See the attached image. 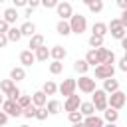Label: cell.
<instances>
[{
  "mask_svg": "<svg viewBox=\"0 0 127 127\" xmlns=\"http://www.w3.org/2000/svg\"><path fill=\"white\" fill-rule=\"evenodd\" d=\"M73 127H85V123L81 121V123H73Z\"/></svg>",
  "mask_w": 127,
  "mask_h": 127,
  "instance_id": "681fc988",
  "label": "cell"
},
{
  "mask_svg": "<svg viewBox=\"0 0 127 127\" xmlns=\"http://www.w3.org/2000/svg\"><path fill=\"white\" fill-rule=\"evenodd\" d=\"M58 0H42V6L44 8H58Z\"/></svg>",
  "mask_w": 127,
  "mask_h": 127,
  "instance_id": "ab89813d",
  "label": "cell"
},
{
  "mask_svg": "<svg viewBox=\"0 0 127 127\" xmlns=\"http://www.w3.org/2000/svg\"><path fill=\"white\" fill-rule=\"evenodd\" d=\"M18 103H20L22 107H28V105H32L34 101H32V95H20V99H18Z\"/></svg>",
  "mask_w": 127,
  "mask_h": 127,
  "instance_id": "8d00e7d4",
  "label": "cell"
},
{
  "mask_svg": "<svg viewBox=\"0 0 127 127\" xmlns=\"http://www.w3.org/2000/svg\"><path fill=\"white\" fill-rule=\"evenodd\" d=\"M87 8H89L93 14H97V12H101V10H103V0H93L91 4H87Z\"/></svg>",
  "mask_w": 127,
  "mask_h": 127,
  "instance_id": "e575fe53",
  "label": "cell"
},
{
  "mask_svg": "<svg viewBox=\"0 0 127 127\" xmlns=\"http://www.w3.org/2000/svg\"><path fill=\"white\" fill-rule=\"evenodd\" d=\"M8 117H10V115H8L6 111H0V125H6V123H8Z\"/></svg>",
  "mask_w": 127,
  "mask_h": 127,
  "instance_id": "ee69618b",
  "label": "cell"
},
{
  "mask_svg": "<svg viewBox=\"0 0 127 127\" xmlns=\"http://www.w3.org/2000/svg\"><path fill=\"white\" fill-rule=\"evenodd\" d=\"M77 87H79V91H83V93H93V91H95V77L81 75V77L77 79Z\"/></svg>",
  "mask_w": 127,
  "mask_h": 127,
  "instance_id": "5b68a950",
  "label": "cell"
},
{
  "mask_svg": "<svg viewBox=\"0 0 127 127\" xmlns=\"http://www.w3.org/2000/svg\"><path fill=\"white\" fill-rule=\"evenodd\" d=\"M10 77H12L14 81H22V79L26 77V69H24V65L12 67V69H10Z\"/></svg>",
  "mask_w": 127,
  "mask_h": 127,
  "instance_id": "ac0fdd59",
  "label": "cell"
},
{
  "mask_svg": "<svg viewBox=\"0 0 127 127\" xmlns=\"http://www.w3.org/2000/svg\"><path fill=\"white\" fill-rule=\"evenodd\" d=\"M32 12H34V8H32V6H28V8L24 10V18H30V16H32Z\"/></svg>",
  "mask_w": 127,
  "mask_h": 127,
  "instance_id": "7dc6e473",
  "label": "cell"
},
{
  "mask_svg": "<svg viewBox=\"0 0 127 127\" xmlns=\"http://www.w3.org/2000/svg\"><path fill=\"white\" fill-rule=\"evenodd\" d=\"M67 117H69V121H71V123H81L85 115H83V113L77 109V111H69V115H67Z\"/></svg>",
  "mask_w": 127,
  "mask_h": 127,
  "instance_id": "836d02e7",
  "label": "cell"
},
{
  "mask_svg": "<svg viewBox=\"0 0 127 127\" xmlns=\"http://www.w3.org/2000/svg\"><path fill=\"white\" fill-rule=\"evenodd\" d=\"M115 4H117L121 10H127V0H115Z\"/></svg>",
  "mask_w": 127,
  "mask_h": 127,
  "instance_id": "f6af8a7d",
  "label": "cell"
},
{
  "mask_svg": "<svg viewBox=\"0 0 127 127\" xmlns=\"http://www.w3.org/2000/svg\"><path fill=\"white\" fill-rule=\"evenodd\" d=\"M48 115H50V109H48V105H44V107H38V113H36V119H40V121H44V119H48Z\"/></svg>",
  "mask_w": 127,
  "mask_h": 127,
  "instance_id": "d590c367",
  "label": "cell"
},
{
  "mask_svg": "<svg viewBox=\"0 0 127 127\" xmlns=\"http://www.w3.org/2000/svg\"><path fill=\"white\" fill-rule=\"evenodd\" d=\"M42 46H44V36H42V34H34V36L30 38V44H28V48L36 52V50H38V48H42Z\"/></svg>",
  "mask_w": 127,
  "mask_h": 127,
  "instance_id": "2e32d148",
  "label": "cell"
},
{
  "mask_svg": "<svg viewBox=\"0 0 127 127\" xmlns=\"http://www.w3.org/2000/svg\"><path fill=\"white\" fill-rule=\"evenodd\" d=\"M24 34H22V30L20 28H10V32H8V38H10V42H20V38H22Z\"/></svg>",
  "mask_w": 127,
  "mask_h": 127,
  "instance_id": "f1b7e54d",
  "label": "cell"
},
{
  "mask_svg": "<svg viewBox=\"0 0 127 127\" xmlns=\"http://www.w3.org/2000/svg\"><path fill=\"white\" fill-rule=\"evenodd\" d=\"M83 123H85V127H103V125H105L103 119L97 117V115H89V117H85Z\"/></svg>",
  "mask_w": 127,
  "mask_h": 127,
  "instance_id": "d6986e66",
  "label": "cell"
},
{
  "mask_svg": "<svg viewBox=\"0 0 127 127\" xmlns=\"http://www.w3.org/2000/svg\"><path fill=\"white\" fill-rule=\"evenodd\" d=\"M2 111H6L10 117H20V115L24 113V107H22L18 101H14V99H6V101L2 103Z\"/></svg>",
  "mask_w": 127,
  "mask_h": 127,
  "instance_id": "3957f363",
  "label": "cell"
},
{
  "mask_svg": "<svg viewBox=\"0 0 127 127\" xmlns=\"http://www.w3.org/2000/svg\"><path fill=\"white\" fill-rule=\"evenodd\" d=\"M97 107V111H105L109 107V93L105 89H95L93 91V99H91Z\"/></svg>",
  "mask_w": 127,
  "mask_h": 127,
  "instance_id": "6da1fadb",
  "label": "cell"
},
{
  "mask_svg": "<svg viewBox=\"0 0 127 127\" xmlns=\"http://www.w3.org/2000/svg\"><path fill=\"white\" fill-rule=\"evenodd\" d=\"M56 10H58V16H60L62 20H69V18L73 16V8H71V4H69V2H65V0H64V2H60Z\"/></svg>",
  "mask_w": 127,
  "mask_h": 127,
  "instance_id": "ba28073f",
  "label": "cell"
},
{
  "mask_svg": "<svg viewBox=\"0 0 127 127\" xmlns=\"http://www.w3.org/2000/svg\"><path fill=\"white\" fill-rule=\"evenodd\" d=\"M20 95H22V91H20L18 87H14V89L8 93V99H14V101H18V99H20Z\"/></svg>",
  "mask_w": 127,
  "mask_h": 127,
  "instance_id": "f35d334b",
  "label": "cell"
},
{
  "mask_svg": "<svg viewBox=\"0 0 127 127\" xmlns=\"http://www.w3.org/2000/svg\"><path fill=\"white\" fill-rule=\"evenodd\" d=\"M14 2V8H22V6H30L28 0H12Z\"/></svg>",
  "mask_w": 127,
  "mask_h": 127,
  "instance_id": "7bdbcfd3",
  "label": "cell"
},
{
  "mask_svg": "<svg viewBox=\"0 0 127 127\" xmlns=\"http://www.w3.org/2000/svg\"><path fill=\"white\" fill-rule=\"evenodd\" d=\"M125 30H127L125 26H119V28H113V30H109V32H111V36H113L115 40H123V38H125Z\"/></svg>",
  "mask_w": 127,
  "mask_h": 127,
  "instance_id": "1f68e13d",
  "label": "cell"
},
{
  "mask_svg": "<svg viewBox=\"0 0 127 127\" xmlns=\"http://www.w3.org/2000/svg\"><path fill=\"white\" fill-rule=\"evenodd\" d=\"M42 89H44L48 95H54L56 91H60V87H58V85H56V81H52V79H48V81L42 85Z\"/></svg>",
  "mask_w": 127,
  "mask_h": 127,
  "instance_id": "4316f807",
  "label": "cell"
},
{
  "mask_svg": "<svg viewBox=\"0 0 127 127\" xmlns=\"http://www.w3.org/2000/svg\"><path fill=\"white\" fill-rule=\"evenodd\" d=\"M103 127H117V125H115V123H105Z\"/></svg>",
  "mask_w": 127,
  "mask_h": 127,
  "instance_id": "f907efd6",
  "label": "cell"
},
{
  "mask_svg": "<svg viewBox=\"0 0 127 127\" xmlns=\"http://www.w3.org/2000/svg\"><path fill=\"white\" fill-rule=\"evenodd\" d=\"M79 111H81L85 117H89V115H95L97 107H95V103H93V101H81V107H79Z\"/></svg>",
  "mask_w": 127,
  "mask_h": 127,
  "instance_id": "4fadbf2b",
  "label": "cell"
},
{
  "mask_svg": "<svg viewBox=\"0 0 127 127\" xmlns=\"http://www.w3.org/2000/svg\"><path fill=\"white\" fill-rule=\"evenodd\" d=\"M103 89H105L107 93H113V91L119 89V81H117L115 77H107V79H103Z\"/></svg>",
  "mask_w": 127,
  "mask_h": 127,
  "instance_id": "9a60e30c",
  "label": "cell"
},
{
  "mask_svg": "<svg viewBox=\"0 0 127 127\" xmlns=\"http://www.w3.org/2000/svg\"><path fill=\"white\" fill-rule=\"evenodd\" d=\"M119 69H121V71H127V54L119 60Z\"/></svg>",
  "mask_w": 127,
  "mask_h": 127,
  "instance_id": "60d3db41",
  "label": "cell"
},
{
  "mask_svg": "<svg viewBox=\"0 0 127 127\" xmlns=\"http://www.w3.org/2000/svg\"><path fill=\"white\" fill-rule=\"evenodd\" d=\"M65 56H67V52H65L64 46H54V48H52V58H54V60H60V62H62Z\"/></svg>",
  "mask_w": 127,
  "mask_h": 127,
  "instance_id": "603a6c76",
  "label": "cell"
},
{
  "mask_svg": "<svg viewBox=\"0 0 127 127\" xmlns=\"http://www.w3.org/2000/svg\"><path fill=\"white\" fill-rule=\"evenodd\" d=\"M28 2H30V6H32V8H36V6H40V4H42V0H28Z\"/></svg>",
  "mask_w": 127,
  "mask_h": 127,
  "instance_id": "c3c4849f",
  "label": "cell"
},
{
  "mask_svg": "<svg viewBox=\"0 0 127 127\" xmlns=\"http://www.w3.org/2000/svg\"><path fill=\"white\" fill-rule=\"evenodd\" d=\"M10 42V38H8V34H0V48H6V44Z\"/></svg>",
  "mask_w": 127,
  "mask_h": 127,
  "instance_id": "b9f144b4",
  "label": "cell"
},
{
  "mask_svg": "<svg viewBox=\"0 0 127 127\" xmlns=\"http://www.w3.org/2000/svg\"><path fill=\"white\" fill-rule=\"evenodd\" d=\"M36 113H38V105H34V103H32V105L24 107V113H22V115H24L26 119H32V117H36Z\"/></svg>",
  "mask_w": 127,
  "mask_h": 127,
  "instance_id": "4dcf8cb0",
  "label": "cell"
},
{
  "mask_svg": "<svg viewBox=\"0 0 127 127\" xmlns=\"http://www.w3.org/2000/svg\"><path fill=\"white\" fill-rule=\"evenodd\" d=\"M103 119H105L107 123H115V121L119 119V109H115V107H107V109L103 111Z\"/></svg>",
  "mask_w": 127,
  "mask_h": 127,
  "instance_id": "5bb4252c",
  "label": "cell"
},
{
  "mask_svg": "<svg viewBox=\"0 0 127 127\" xmlns=\"http://www.w3.org/2000/svg\"><path fill=\"white\" fill-rule=\"evenodd\" d=\"M121 24L127 28V10H123V12H121Z\"/></svg>",
  "mask_w": 127,
  "mask_h": 127,
  "instance_id": "bcb514c9",
  "label": "cell"
},
{
  "mask_svg": "<svg viewBox=\"0 0 127 127\" xmlns=\"http://www.w3.org/2000/svg\"><path fill=\"white\" fill-rule=\"evenodd\" d=\"M36 62V52L34 50H24L20 52V64L22 65H32Z\"/></svg>",
  "mask_w": 127,
  "mask_h": 127,
  "instance_id": "30bf717a",
  "label": "cell"
},
{
  "mask_svg": "<svg viewBox=\"0 0 127 127\" xmlns=\"http://www.w3.org/2000/svg\"><path fill=\"white\" fill-rule=\"evenodd\" d=\"M91 30H93V34H97V36H105V34L109 32V24H103V22H95Z\"/></svg>",
  "mask_w": 127,
  "mask_h": 127,
  "instance_id": "7402d4cb",
  "label": "cell"
},
{
  "mask_svg": "<svg viewBox=\"0 0 127 127\" xmlns=\"http://www.w3.org/2000/svg\"><path fill=\"white\" fill-rule=\"evenodd\" d=\"M81 2H83V4H91L93 0H81Z\"/></svg>",
  "mask_w": 127,
  "mask_h": 127,
  "instance_id": "816d5d0a",
  "label": "cell"
},
{
  "mask_svg": "<svg viewBox=\"0 0 127 127\" xmlns=\"http://www.w3.org/2000/svg\"><path fill=\"white\" fill-rule=\"evenodd\" d=\"M56 32H58L60 36H69V34H73V32H71V24H69L67 20H60V22L56 24Z\"/></svg>",
  "mask_w": 127,
  "mask_h": 127,
  "instance_id": "8fae6325",
  "label": "cell"
},
{
  "mask_svg": "<svg viewBox=\"0 0 127 127\" xmlns=\"http://www.w3.org/2000/svg\"><path fill=\"white\" fill-rule=\"evenodd\" d=\"M20 127H30V125H20Z\"/></svg>",
  "mask_w": 127,
  "mask_h": 127,
  "instance_id": "f5cc1de1",
  "label": "cell"
},
{
  "mask_svg": "<svg viewBox=\"0 0 127 127\" xmlns=\"http://www.w3.org/2000/svg\"><path fill=\"white\" fill-rule=\"evenodd\" d=\"M20 30H22V34L28 36V38H32V36L36 34V26H34L32 22H24V24L20 26Z\"/></svg>",
  "mask_w": 127,
  "mask_h": 127,
  "instance_id": "484cf974",
  "label": "cell"
},
{
  "mask_svg": "<svg viewBox=\"0 0 127 127\" xmlns=\"http://www.w3.org/2000/svg\"><path fill=\"white\" fill-rule=\"evenodd\" d=\"M125 103H127V95H125L121 89H117V91H113V93L109 95V107L123 109V107H125Z\"/></svg>",
  "mask_w": 127,
  "mask_h": 127,
  "instance_id": "277c9868",
  "label": "cell"
},
{
  "mask_svg": "<svg viewBox=\"0 0 127 127\" xmlns=\"http://www.w3.org/2000/svg\"><path fill=\"white\" fill-rule=\"evenodd\" d=\"M14 87H16V81H14L12 77H10V79H2V81H0V89H2V93H4V95H8Z\"/></svg>",
  "mask_w": 127,
  "mask_h": 127,
  "instance_id": "ffe728a7",
  "label": "cell"
},
{
  "mask_svg": "<svg viewBox=\"0 0 127 127\" xmlns=\"http://www.w3.org/2000/svg\"><path fill=\"white\" fill-rule=\"evenodd\" d=\"M73 69L77 71V73H81V75H85L87 73V69H89V64H87V60H75L73 62Z\"/></svg>",
  "mask_w": 127,
  "mask_h": 127,
  "instance_id": "e0dca14e",
  "label": "cell"
},
{
  "mask_svg": "<svg viewBox=\"0 0 127 127\" xmlns=\"http://www.w3.org/2000/svg\"><path fill=\"white\" fill-rule=\"evenodd\" d=\"M0 2H6V0H0Z\"/></svg>",
  "mask_w": 127,
  "mask_h": 127,
  "instance_id": "db71d44e",
  "label": "cell"
},
{
  "mask_svg": "<svg viewBox=\"0 0 127 127\" xmlns=\"http://www.w3.org/2000/svg\"><path fill=\"white\" fill-rule=\"evenodd\" d=\"M89 46H91V48H101V46H103V36L91 34V38H89Z\"/></svg>",
  "mask_w": 127,
  "mask_h": 127,
  "instance_id": "d6a6232c",
  "label": "cell"
},
{
  "mask_svg": "<svg viewBox=\"0 0 127 127\" xmlns=\"http://www.w3.org/2000/svg\"><path fill=\"white\" fill-rule=\"evenodd\" d=\"M62 69H64V64H62L60 60H54V62L50 64V73L58 75V73H62Z\"/></svg>",
  "mask_w": 127,
  "mask_h": 127,
  "instance_id": "f546056e",
  "label": "cell"
},
{
  "mask_svg": "<svg viewBox=\"0 0 127 127\" xmlns=\"http://www.w3.org/2000/svg\"><path fill=\"white\" fill-rule=\"evenodd\" d=\"M10 32V22H6L4 18L0 20V34H8Z\"/></svg>",
  "mask_w": 127,
  "mask_h": 127,
  "instance_id": "74e56055",
  "label": "cell"
},
{
  "mask_svg": "<svg viewBox=\"0 0 127 127\" xmlns=\"http://www.w3.org/2000/svg\"><path fill=\"white\" fill-rule=\"evenodd\" d=\"M81 107V99H79V95H69V97H65V103H64V109L65 111H77Z\"/></svg>",
  "mask_w": 127,
  "mask_h": 127,
  "instance_id": "9c48e42d",
  "label": "cell"
},
{
  "mask_svg": "<svg viewBox=\"0 0 127 127\" xmlns=\"http://www.w3.org/2000/svg\"><path fill=\"white\" fill-rule=\"evenodd\" d=\"M69 24H71V32L77 34V36H81L85 32V28H87V20H85L83 14H73L69 18Z\"/></svg>",
  "mask_w": 127,
  "mask_h": 127,
  "instance_id": "7a4b0ae2",
  "label": "cell"
},
{
  "mask_svg": "<svg viewBox=\"0 0 127 127\" xmlns=\"http://www.w3.org/2000/svg\"><path fill=\"white\" fill-rule=\"evenodd\" d=\"M75 87H77V81H75L73 77H67V79L62 81V85H60V93L65 95V97H69V95L75 93Z\"/></svg>",
  "mask_w": 127,
  "mask_h": 127,
  "instance_id": "52a82bcc",
  "label": "cell"
},
{
  "mask_svg": "<svg viewBox=\"0 0 127 127\" xmlns=\"http://www.w3.org/2000/svg\"><path fill=\"white\" fill-rule=\"evenodd\" d=\"M85 60H87V64H89V65H99V56H97V50H95V48H91V50L85 54Z\"/></svg>",
  "mask_w": 127,
  "mask_h": 127,
  "instance_id": "d4e9b609",
  "label": "cell"
},
{
  "mask_svg": "<svg viewBox=\"0 0 127 127\" xmlns=\"http://www.w3.org/2000/svg\"><path fill=\"white\" fill-rule=\"evenodd\" d=\"M113 73H115V69H113L111 64H99V65H95V77H97V79L113 77Z\"/></svg>",
  "mask_w": 127,
  "mask_h": 127,
  "instance_id": "8992f818",
  "label": "cell"
},
{
  "mask_svg": "<svg viewBox=\"0 0 127 127\" xmlns=\"http://www.w3.org/2000/svg\"><path fill=\"white\" fill-rule=\"evenodd\" d=\"M18 18H20V16H18V10H16V8H6V10H4V20H6V22L14 24Z\"/></svg>",
  "mask_w": 127,
  "mask_h": 127,
  "instance_id": "44dd1931",
  "label": "cell"
},
{
  "mask_svg": "<svg viewBox=\"0 0 127 127\" xmlns=\"http://www.w3.org/2000/svg\"><path fill=\"white\" fill-rule=\"evenodd\" d=\"M32 101H34V105L44 107V105H48V93H46L44 89H40V91H36V93L32 95Z\"/></svg>",
  "mask_w": 127,
  "mask_h": 127,
  "instance_id": "7c38bea8",
  "label": "cell"
},
{
  "mask_svg": "<svg viewBox=\"0 0 127 127\" xmlns=\"http://www.w3.org/2000/svg\"><path fill=\"white\" fill-rule=\"evenodd\" d=\"M50 56H52V50H48L46 46H42V48L36 50V60H38V62H46Z\"/></svg>",
  "mask_w": 127,
  "mask_h": 127,
  "instance_id": "cb8c5ba5",
  "label": "cell"
},
{
  "mask_svg": "<svg viewBox=\"0 0 127 127\" xmlns=\"http://www.w3.org/2000/svg\"><path fill=\"white\" fill-rule=\"evenodd\" d=\"M48 109H50V115H58L62 111V103L58 99H52V101H48Z\"/></svg>",
  "mask_w": 127,
  "mask_h": 127,
  "instance_id": "83f0119b",
  "label": "cell"
}]
</instances>
